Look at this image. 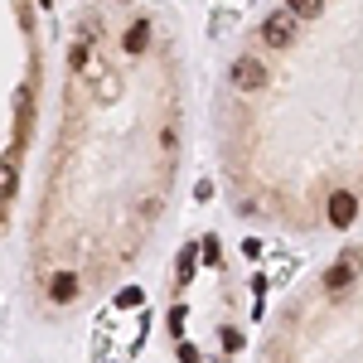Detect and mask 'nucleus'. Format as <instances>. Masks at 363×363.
Wrapping results in <instances>:
<instances>
[{"instance_id": "obj_7", "label": "nucleus", "mask_w": 363, "mask_h": 363, "mask_svg": "<svg viewBox=\"0 0 363 363\" xmlns=\"http://www.w3.org/2000/svg\"><path fill=\"white\" fill-rule=\"evenodd\" d=\"M145 39H150V25H145V20H136V25L126 29V49H131V54L145 49Z\"/></svg>"}, {"instance_id": "obj_3", "label": "nucleus", "mask_w": 363, "mask_h": 363, "mask_svg": "<svg viewBox=\"0 0 363 363\" xmlns=\"http://www.w3.org/2000/svg\"><path fill=\"white\" fill-rule=\"evenodd\" d=\"M354 218H359V199H354V194H330V223L349 228Z\"/></svg>"}, {"instance_id": "obj_4", "label": "nucleus", "mask_w": 363, "mask_h": 363, "mask_svg": "<svg viewBox=\"0 0 363 363\" xmlns=\"http://www.w3.org/2000/svg\"><path fill=\"white\" fill-rule=\"evenodd\" d=\"M349 281H354V262H335V267L325 272V286H330V291H344Z\"/></svg>"}, {"instance_id": "obj_8", "label": "nucleus", "mask_w": 363, "mask_h": 363, "mask_svg": "<svg viewBox=\"0 0 363 363\" xmlns=\"http://www.w3.org/2000/svg\"><path fill=\"white\" fill-rule=\"evenodd\" d=\"M0 194L15 199V160H5V169H0Z\"/></svg>"}, {"instance_id": "obj_1", "label": "nucleus", "mask_w": 363, "mask_h": 363, "mask_svg": "<svg viewBox=\"0 0 363 363\" xmlns=\"http://www.w3.org/2000/svg\"><path fill=\"white\" fill-rule=\"evenodd\" d=\"M257 34H262V44H272V49H291V39H296V15H291V5H286V10H272Z\"/></svg>"}, {"instance_id": "obj_6", "label": "nucleus", "mask_w": 363, "mask_h": 363, "mask_svg": "<svg viewBox=\"0 0 363 363\" xmlns=\"http://www.w3.org/2000/svg\"><path fill=\"white\" fill-rule=\"evenodd\" d=\"M184 281H194V247H184L174 262V286H184Z\"/></svg>"}, {"instance_id": "obj_12", "label": "nucleus", "mask_w": 363, "mask_h": 363, "mask_svg": "<svg viewBox=\"0 0 363 363\" xmlns=\"http://www.w3.org/2000/svg\"><path fill=\"white\" fill-rule=\"evenodd\" d=\"M179 363H203V359H199L194 344H179Z\"/></svg>"}, {"instance_id": "obj_10", "label": "nucleus", "mask_w": 363, "mask_h": 363, "mask_svg": "<svg viewBox=\"0 0 363 363\" xmlns=\"http://www.w3.org/2000/svg\"><path fill=\"white\" fill-rule=\"evenodd\" d=\"M184 315H189L184 306H174V310H169V335H184Z\"/></svg>"}, {"instance_id": "obj_11", "label": "nucleus", "mask_w": 363, "mask_h": 363, "mask_svg": "<svg viewBox=\"0 0 363 363\" xmlns=\"http://www.w3.org/2000/svg\"><path fill=\"white\" fill-rule=\"evenodd\" d=\"M203 262H213V267H218V238H213V233H208V238H203Z\"/></svg>"}, {"instance_id": "obj_5", "label": "nucleus", "mask_w": 363, "mask_h": 363, "mask_svg": "<svg viewBox=\"0 0 363 363\" xmlns=\"http://www.w3.org/2000/svg\"><path fill=\"white\" fill-rule=\"evenodd\" d=\"M49 296H54V301H73V296H78V281L68 277V272H58V277L49 281Z\"/></svg>"}, {"instance_id": "obj_2", "label": "nucleus", "mask_w": 363, "mask_h": 363, "mask_svg": "<svg viewBox=\"0 0 363 363\" xmlns=\"http://www.w3.org/2000/svg\"><path fill=\"white\" fill-rule=\"evenodd\" d=\"M262 78H267V68H262V63H257L252 54H242L238 63H233V87L252 92V87H262Z\"/></svg>"}, {"instance_id": "obj_9", "label": "nucleus", "mask_w": 363, "mask_h": 363, "mask_svg": "<svg viewBox=\"0 0 363 363\" xmlns=\"http://www.w3.org/2000/svg\"><path fill=\"white\" fill-rule=\"evenodd\" d=\"M116 306H121V310L140 306V286H126V291H121V296H116Z\"/></svg>"}]
</instances>
